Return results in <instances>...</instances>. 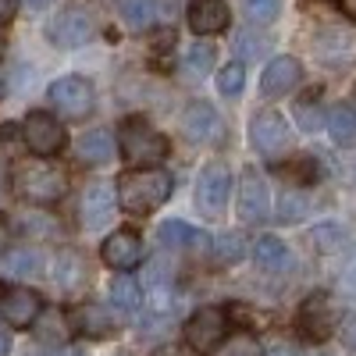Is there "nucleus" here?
<instances>
[{"instance_id": "1", "label": "nucleus", "mask_w": 356, "mask_h": 356, "mask_svg": "<svg viewBox=\"0 0 356 356\" xmlns=\"http://www.w3.org/2000/svg\"><path fill=\"white\" fill-rule=\"evenodd\" d=\"M114 186H118V203H122V211L143 218V214L157 211V207L171 196L175 178L161 168H136V171H125Z\"/></svg>"}, {"instance_id": "2", "label": "nucleus", "mask_w": 356, "mask_h": 356, "mask_svg": "<svg viewBox=\"0 0 356 356\" xmlns=\"http://www.w3.org/2000/svg\"><path fill=\"white\" fill-rule=\"evenodd\" d=\"M11 186L29 203H57L68 193V175L50 161H18L11 168Z\"/></svg>"}, {"instance_id": "3", "label": "nucleus", "mask_w": 356, "mask_h": 356, "mask_svg": "<svg viewBox=\"0 0 356 356\" xmlns=\"http://www.w3.org/2000/svg\"><path fill=\"white\" fill-rule=\"evenodd\" d=\"M122 154L139 168H157L168 157V139L146 118H129L122 122Z\"/></svg>"}, {"instance_id": "4", "label": "nucleus", "mask_w": 356, "mask_h": 356, "mask_svg": "<svg viewBox=\"0 0 356 356\" xmlns=\"http://www.w3.org/2000/svg\"><path fill=\"white\" fill-rule=\"evenodd\" d=\"M250 143H253L257 154L278 161V157L289 154V146H292V129H289V122L278 111H260V114H253V122H250Z\"/></svg>"}, {"instance_id": "5", "label": "nucleus", "mask_w": 356, "mask_h": 356, "mask_svg": "<svg viewBox=\"0 0 356 356\" xmlns=\"http://www.w3.org/2000/svg\"><path fill=\"white\" fill-rule=\"evenodd\" d=\"M22 139H25V146L33 150L40 161H47V157H57L65 150V143H68V136H65V125L57 122L54 114H47V111H33L25 118V125H22Z\"/></svg>"}, {"instance_id": "6", "label": "nucleus", "mask_w": 356, "mask_h": 356, "mask_svg": "<svg viewBox=\"0 0 356 356\" xmlns=\"http://www.w3.org/2000/svg\"><path fill=\"white\" fill-rule=\"evenodd\" d=\"M228 193H232V171L225 164H207L196 178V207L203 218H221L228 207Z\"/></svg>"}, {"instance_id": "7", "label": "nucleus", "mask_w": 356, "mask_h": 356, "mask_svg": "<svg viewBox=\"0 0 356 356\" xmlns=\"http://www.w3.org/2000/svg\"><path fill=\"white\" fill-rule=\"evenodd\" d=\"M228 335V314L221 307H203L186 321V342L193 353H214Z\"/></svg>"}, {"instance_id": "8", "label": "nucleus", "mask_w": 356, "mask_h": 356, "mask_svg": "<svg viewBox=\"0 0 356 356\" xmlns=\"http://www.w3.org/2000/svg\"><path fill=\"white\" fill-rule=\"evenodd\" d=\"M50 104H54V111L61 114V118H68V122H79V118H86L89 111H93V86H89L86 79H79V75H65V79H57L54 86H50Z\"/></svg>"}, {"instance_id": "9", "label": "nucleus", "mask_w": 356, "mask_h": 356, "mask_svg": "<svg viewBox=\"0 0 356 356\" xmlns=\"http://www.w3.org/2000/svg\"><path fill=\"white\" fill-rule=\"evenodd\" d=\"M129 29H157L178 18V0H118Z\"/></svg>"}, {"instance_id": "10", "label": "nucleus", "mask_w": 356, "mask_h": 356, "mask_svg": "<svg viewBox=\"0 0 356 356\" xmlns=\"http://www.w3.org/2000/svg\"><path fill=\"white\" fill-rule=\"evenodd\" d=\"M300 328L307 339L314 342H324L335 328H339V310L332 303V296L328 292H314L310 300L300 307Z\"/></svg>"}, {"instance_id": "11", "label": "nucleus", "mask_w": 356, "mask_h": 356, "mask_svg": "<svg viewBox=\"0 0 356 356\" xmlns=\"http://www.w3.org/2000/svg\"><path fill=\"white\" fill-rule=\"evenodd\" d=\"M47 33H50V40L57 47H65V50L82 47L89 36H93V15H89L86 8H79V4H68L61 15L50 22Z\"/></svg>"}, {"instance_id": "12", "label": "nucleus", "mask_w": 356, "mask_h": 356, "mask_svg": "<svg viewBox=\"0 0 356 356\" xmlns=\"http://www.w3.org/2000/svg\"><path fill=\"white\" fill-rule=\"evenodd\" d=\"M43 314V300L33 292V289H8L4 296H0V321L11 324V328H33V324L40 321Z\"/></svg>"}, {"instance_id": "13", "label": "nucleus", "mask_w": 356, "mask_h": 356, "mask_svg": "<svg viewBox=\"0 0 356 356\" xmlns=\"http://www.w3.org/2000/svg\"><path fill=\"white\" fill-rule=\"evenodd\" d=\"M182 132L186 139L193 143H221L225 136V122H221V114L214 104H207V100H193L182 114Z\"/></svg>"}, {"instance_id": "14", "label": "nucleus", "mask_w": 356, "mask_h": 356, "mask_svg": "<svg viewBox=\"0 0 356 356\" xmlns=\"http://www.w3.org/2000/svg\"><path fill=\"white\" fill-rule=\"evenodd\" d=\"M100 257H104L107 267H114V271L125 275V271H132V267L143 264V239H139L132 228H122V232L107 235V243H104Z\"/></svg>"}, {"instance_id": "15", "label": "nucleus", "mask_w": 356, "mask_h": 356, "mask_svg": "<svg viewBox=\"0 0 356 356\" xmlns=\"http://www.w3.org/2000/svg\"><path fill=\"white\" fill-rule=\"evenodd\" d=\"M267 211H271V200H267V186L257 168L243 171V182H239V218L243 221H264Z\"/></svg>"}, {"instance_id": "16", "label": "nucleus", "mask_w": 356, "mask_h": 356, "mask_svg": "<svg viewBox=\"0 0 356 356\" xmlns=\"http://www.w3.org/2000/svg\"><path fill=\"white\" fill-rule=\"evenodd\" d=\"M118 211V189L107 182H93L82 196V225L86 228H104Z\"/></svg>"}, {"instance_id": "17", "label": "nucleus", "mask_w": 356, "mask_h": 356, "mask_svg": "<svg viewBox=\"0 0 356 356\" xmlns=\"http://www.w3.org/2000/svg\"><path fill=\"white\" fill-rule=\"evenodd\" d=\"M300 75H303V65L296 61V57H275V61H267V68H264V75H260V93L264 97H285V93H292V86L300 82Z\"/></svg>"}, {"instance_id": "18", "label": "nucleus", "mask_w": 356, "mask_h": 356, "mask_svg": "<svg viewBox=\"0 0 356 356\" xmlns=\"http://www.w3.org/2000/svg\"><path fill=\"white\" fill-rule=\"evenodd\" d=\"M189 29L196 36H218L228 29L225 0H189Z\"/></svg>"}, {"instance_id": "19", "label": "nucleus", "mask_w": 356, "mask_h": 356, "mask_svg": "<svg viewBox=\"0 0 356 356\" xmlns=\"http://www.w3.org/2000/svg\"><path fill=\"white\" fill-rule=\"evenodd\" d=\"M68 321H72V328L82 332L86 339H107V335L118 328L114 314H111L107 307H100V303H82V307H75V310L68 314Z\"/></svg>"}, {"instance_id": "20", "label": "nucleus", "mask_w": 356, "mask_h": 356, "mask_svg": "<svg viewBox=\"0 0 356 356\" xmlns=\"http://www.w3.org/2000/svg\"><path fill=\"white\" fill-rule=\"evenodd\" d=\"M146 300H150L154 314H168L175 307V282L164 264H150V271H146Z\"/></svg>"}, {"instance_id": "21", "label": "nucleus", "mask_w": 356, "mask_h": 356, "mask_svg": "<svg viewBox=\"0 0 356 356\" xmlns=\"http://www.w3.org/2000/svg\"><path fill=\"white\" fill-rule=\"evenodd\" d=\"M118 154V143L107 129H89L82 139H79V157L86 164H111Z\"/></svg>"}, {"instance_id": "22", "label": "nucleus", "mask_w": 356, "mask_h": 356, "mask_svg": "<svg viewBox=\"0 0 356 356\" xmlns=\"http://www.w3.org/2000/svg\"><path fill=\"white\" fill-rule=\"evenodd\" d=\"M0 267H4V275H11V278H36L43 271V257L29 246H15L0 257Z\"/></svg>"}, {"instance_id": "23", "label": "nucleus", "mask_w": 356, "mask_h": 356, "mask_svg": "<svg viewBox=\"0 0 356 356\" xmlns=\"http://www.w3.org/2000/svg\"><path fill=\"white\" fill-rule=\"evenodd\" d=\"M253 260L264 267V271H282V267L289 264V250L282 239H275V235H260L257 246H253Z\"/></svg>"}, {"instance_id": "24", "label": "nucleus", "mask_w": 356, "mask_h": 356, "mask_svg": "<svg viewBox=\"0 0 356 356\" xmlns=\"http://www.w3.org/2000/svg\"><path fill=\"white\" fill-rule=\"evenodd\" d=\"M54 282L61 285L65 292H75L82 282H86V264H82V257L79 253H61L57 257V271H54Z\"/></svg>"}, {"instance_id": "25", "label": "nucleus", "mask_w": 356, "mask_h": 356, "mask_svg": "<svg viewBox=\"0 0 356 356\" xmlns=\"http://www.w3.org/2000/svg\"><path fill=\"white\" fill-rule=\"evenodd\" d=\"M157 239H161L168 250H186V246H193V243H203V235H200L193 225H186V221H164V225L157 228Z\"/></svg>"}, {"instance_id": "26", "label": "nucleus", "mask_w": 356, "mask_h": 356, "mask_svg": "<svg viewBox=\"0 0 356 356\" xmlns=\"http://www.w3.org/2000/svg\"><path fill=\"white\" fill-rule=\"evenodd\" d=\"M328 132L339 146H346V150L356 146V111L353 107H335L328 114Z\"/></svg>"}, {"instance_id": "27", "label": "nucleus", "mask_w": 356, "mask_h": 356, "mask_svg": "<svg viewBox=\"0 0 356 356\" xmlns=\"http://www.w3.org/2000/svg\"><path fill=\"white\" fill-rule=\"evenodd\" d=\"M111 300H114V307H122L125 314L139 310V303H143V292H139L136 278H132V275H118V278L111 282Z\"/></svg>"}, {"instance_id": "28", "label": "nucleus", "mask_w": 356, "mask_h": 356, "mask_svg": "<svg viewBox=\"0 0 356 356\" xmlns=\"http://www.w3.org/2000/svg\"><path fill=\"white\" fill-rule=\"evenodd\" d=\"M68 314H61V310H43L40 314V321H36V335L43 339V342H65L68 339Z\"/></svg>"}, {"instance_id": "29", "label": "nucleus", "mask_w": 356, "mask_h": 356, "mask_svg": "<svg viewBox=\"0 0 356 356\" xmlns=\"http://www.w3.org/2000/svg\"><path fill=\"white\" fill-rule=\"evenodd\" d=\"M214 257L221 264H239L246 257V239H243V235H235V232H221L214 239Z\"/></svg>"}, {"instance_id": "30", "label": "nucleus", "mask_w": 356, "mask_h": 356, "mask_svg": "<svg viewBox=\"0 0 356 356\" xmlns=\"http://www.w3.org/2000/svg\"><path fill=\"white\" fill-rule=\"evenodd\" d=\"M218 356H267V353H264V346H260L257 335H250V332H235V335L221 346Z\"/></svg>"}, {"instance_id": "31", "label": "nucleus", "mask_w": 356, "mask_h": 356, "mask_svg": "<svg viewBox=\"0 0 356 356\" xmlns=\"http://www.w3.org/2000/svg\"><path fill=\"white\" fill-rule=\"evenodd\" d=\"M243 11L253 25H271L282 15V0H243Z\"/></svg>"}, {"instance_id": "32", "label": "nucleus", "mask_w": 356, "mask_h": 356, "mask_svg": "<svg viewBox=\"0 0 356 356\" xmlns=\"http://www.w3.org/2000/svg\"><path fill=\"white\" fill-rule=\"evenodd\" d=\"M314 243H317L321 253H342L349 239H346V232H342L339 225H321V228L314 232Z\"/></svg>"}, {"instance_id": "33", "label": "nucleus", "mask_w": 356, "mask_h": 356, "mask_svg": "<svg viewBox=\"0 0 356 356\" xmlns=\"http://www.w3.org/2000/svg\"><path fill=\"white\" fill-rule=\"evenodd\" d=\"M243 86H246V72H243L239 61H232L228 68L218 72V89H221L225 97H239V93H243Z\"/></svg>"}, {"instance_id": "34", "label": "nucleus", "mask_w": 356, "mask_h": 356, "mask_svg": "<svg viewBox=\"0 0 356 356\" xmlns=\"http://www.w3.org/2000/svg\"><path fill=\"white\" fill-rule=\"evenodd\" d=\"M307 214V196L303 193H282L278 200V221L292 225V221H300Z\"/></svg>"}, {"instance_id": "35", "label": "nucleus", "mask_w": 356, "mask_h": 356, "mask_svg": "<svg viewBox=\"0 0 356 356\" xmlns=\"http://www.w3.org/2000/svg\"><path fill=\"white\" fill-rule=\"evenodd\" d=\"M189 68L196 72V75H207L214 68V47L211 43H196L193 50H189Z\"/></svg>"}, {"instance_id": "36", "label": "nucleus", "mask_w": 356, "mask_h": 356, "mask_svg": "<svg viewBox=\"0 0 356 356\" xmlns=\"http://www.w3.org/2000/svg\"><path fill=\"white\" fill-rule=\"evenodd\" d=\"M314 100H317V97H307V100L296 104V122H300V129H307V132L321 129V111L314 107Z\"/></svg>"}, {"instance_id": "37", "label": "nucleus", "mask_w": 356, "mask_h": 356, "mask_svg": "<svg viewBox=\"0 0 356 356\" xmlns=\"http://www.w3.org/2000/svg\"><path fill=\"white\" fill-rule=\"evenodd\" d=\"M235 50H239L243 57H260V40L253 33H235Z\"/></svg>"}, {"instance_id": "38", "label": "nucleus", "mask_w": 356, "mask_h": 356, "mask_svg": "<svg viewBox=\"0 0 356 356\" xmlns=\"http://www.w3.org/2000/svg\"><path fill=\"white\" fill-rule=\"evenodd\" d=\"M18 11V0H0V25H8Z\"/></svg>"}, {"instance_id": "39", "label": "nucleus", "mask_w": 356, "mask_h": 356, "mask_svg": "<svg viewBox=\"0 0 356 356\" xmlns=\"http://www.w3.org/2000/svg\"><path fill=\"white\" fill-rule=\"evenodd\" d=\"M267 356H303V353L296 349V346H289V342H282V346H275V349L267 353Z\"/></svg>"}, {"instance_id": "40", "label": "nucleus", "mask_w": 356, "mask_h": 356, "mask_svg": "<svg viewBox=\"0 0 356 356\" xmlns=\"http://www.w3.org/2000/svg\"><path fill=\"white\" fill-rule=\"evenodd\" d=\"M346 346L356 353V321H349V324H346Z\"/></svg>"}, {"instance_id": "41", "label": "nucleus", "mask_w": 356, "mask_h": 356, "mask_svg": "<svg viewBox=\"0 0 356 356\" xmlns=\"http://www.w3.org/2000/svg\"><path fill=\"white\" fill-rule=\"evenodd\" d=\"M36 356H82L79 349H50V353H36Z\"/></svg>"}, {"instance_id": "42", "label": "nucleus", "mask_w": 356, "mask_h": 356, "mask_svg": "<svg viewBox=\"0 0 356 356\" xmlns=\"http://www.w3.org/2000/svg\"><path fill=\"white\" fill-rule=\"evenodd\" d=\"M339 8H342L349 18H356V0H339Z\"/></svg>"}, {"instance_id": "43", "label": "nucleus", "mask_w": 356, "mask_h": 356, "mask_svg": "<svg viewBox=\"0 0 356 356\" xmlns=\"http://www.w3.org/2000/svg\"><path fill=\"white\" fill-rule=\"evenodd\" d=\"M8 349H11V339H8L4 332H0V356H8Z\"/></svg>"}, {"instance_id": "44", "label": "nucleus", "mask_w": 356, "mask_h": 356, "mask_svg": "<svg viewBox=\"0 0 356 356\" xmlns=\"http://www.w3.org/2000/svg\"><path fill=\"white\" fill-rule=\"evenodd\" d=\"M25 4H29V8H36V11H40V8H47V4H50V0H25Z\"/></svg>"}, {"instance_id": "45", "label": "nucleus", "mask_w": 356, "mask_h": 356, "mask_svg": "<svg viewBox=\"0 0 356 356\" xmlns=\"http://www.w3.org/2000/svg\"><path fill=\"white\" fill-rule=\"evenodd\" d=\"M8 239V225H4V218H0V243Z\"/></svg>"}, {"instance_id": "46", "label": "nucleus", "mask_w": 356, "mask_h": 356, "mask_svg": "<svg viewBox=\"0 0 356 356\" xmlns=\"http://www.w3.org/2000/svg\"><path fill=\"white\" fill-rule=\"evenodd\" d=\"M157 356H171V353H157Z\"/></svg>"}]
</instances>
